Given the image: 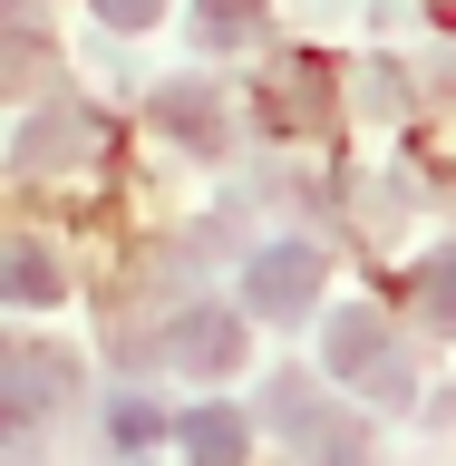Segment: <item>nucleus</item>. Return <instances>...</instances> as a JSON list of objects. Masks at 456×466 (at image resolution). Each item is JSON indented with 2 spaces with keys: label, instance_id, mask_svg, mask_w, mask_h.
Listing matches in <instances>:
<instances>
[{
  "label": "nucleus",
  "instance_id": "8",
  "mask_svg": "<svg viewBox=\"0 0 456 466\" xmlns=\"http://www.w3.org/2000/svg\"><path fill=\"white\" fill-rule=\"evenodd\" d=\"M58 379H68L58 350H10V408H20V418H39V408L58 399Z\"/></svg>",
  "mask_w": 456,
  "mask_h": 466
},
{
  "label": "nucleus",
  "instance_id": "7",
  "mask_svg": "<svg viewBox=\"0 0 456 466\" xmlns=\"http://www.w3.org/2000/svg\"><path fill=\"white\" fill-rule=\"evenodd\" d=\"M185 457L195 466H243V418H233V408H185Z\"/></svg>",
  "mask_w": 456,
  "mask_h": 466
},
{
  "label": "nucleus",
  "instance_id": "2",
  "mask_svg": "<svg viewBox=\"0 0 456 466\" xmlns=\"http://www.w3.org/2000/svg\"><path fill=\"white\" fill-rule=\"evenodd\" d=\"M272 428H282L291 447H311L320 466H360L370 457V428L340 418L330 399H311V379H282V389H272Z\"/></svg>",
  "mask_w": 456,
  "mask_h": 466
},
{
  "label": "nucleus",
  "instance_id": "10",
  "mask_svg": "<svg viewBox=\"0 0 456 466\" xmlns=\"http://www.w3.org/2000/svg\"><path fill=\"white\" fill-rule=\"evenodd\" d=\"M195 39H204V49H243V39H262V0H204Z\"/></svg>",
  "mask_w": 456,
  "mask_h": 466
},
{
  "label": "nucleus",
  "instance_id": "3",
  "mask_svg": "<svg viewBox=\"0 0 456 466\" xmlns=\"http://www.w3.org/2000/svg\"><path fill=\"white\" fill-rule=\"evenodd\" d=\"M311 291H320V243H262L243 262V311H262V320H301Z\"/></svg>",
  "mask_w": 456,
  "mask_h": 466
},
{
  "label": "nucleus",
  "instance_id": "6",
  "mask_svg": "<svg viewBox=\"0 0 456 466\" xmlns=\"http://www.w3.org/2000/svg\"><path fill=\"white\" fill-rule=\"evenodd\" d=\"M156 127H166L175 146H195V156L224 146V107H214V87H156Z\"/></svg>",
  "mask_w": 456,
  "mask_h": 466
},
{
  "label": "nucleus",
  "instance_id": "11",
  "mask_svg": "<svg viewBox=\"0 0 456 466\" xmlns=\"http://www.w3.org/2000/svg\"><path fill=\"white\" fill-rule=\"evenodd\" d=\"M0 291H10V301H58L49 253H39V243H10V272H0Z\"/></svg>",
  "mask_w": 456,
  "mask_h": 466
},
{
  "label": "nucleus",
  "instance_id": "13",
  "mask_svg": "<svg viewBox=\"0 0 456 466\" xmlns=\"http://www.w3.org/2000/svg\"><path fill=\"white\" fill-rule=\"evenodd\" d=\"M97 20H107V29H146V20H156V0H97Z\"/></svg>",
  "mask_w": 456,
  "mask_h": 466
},
{
  "label": "nucleus",
  "instance_id": "14",
  "mask_svg": "<svg viewBox=\"0 0 456 466\" xmlns=\"http://www.w3.org/2000/svg\"><path fill=\"white\" fill-rule=\"evenodd\" d=\"M20 466H29V457H20Z\"/></svg>",
  "mask_w": 456,
  "mask_h": 466
},
{
  "label": "nucleus",
  "instance_id": "1",
  "mask_svg": "<svg viewBox=\"0 0 456 466\" xmlns=\"http://www.w3.org/2000/svg\"><path fill=\"white\" fill-rule=\"evenodd\" d=\"M320 360H330L340 389H360V399H379V408H408V399H418V360L389 340V320H379V311H340L330 330H320Z\"/></svg>",
  "mask_w": 456,
  "mask_h": 466
},
{
  "label": "nucleus",
  "instance_id": "9",
  "mask_svg": "<svg viewBox=\"0 0 456 466\" xmlns=\"http://www.w3.org/2000/svg\"><path fill=\"white\" fill-rule=\"evenodd\" d=\"M408 301H418L437 330H456V243H437V253L408 272Z\"/></svg>",
  "mask_w": 456,
  "mask_h": 466
},
{
  "label": "nucleus",
  "instance_id": "12",
  "mask_svg": "<svg viewBox=\"0 0 456 466\" xmlns=\"http://www.w3.org/2000/svg\"><path fill=\"white\" fill-rule=\"evenodd\" d=\"M117 437H127V447H146V437H156V408H146V399H117Z\"/></svg>",
  "mask_w": 456,
  "mask_h": 466
},
{
  "label": "nucleus",
  "instance_id": "5",
  "mask_svg": "<svg viewBox=\"0 0 456 466\" xmlns=\"http://www.w3.org/2000/svg\"><path fill=\"white\" fill-rule=\"evenodd\" d=\"M156 350H166L175 370H195V379H224L233 360H243V320L233 311H175Z\"/></svg>",
  "mask_w": 456,
  "mask_h": 466
},
{
  "label": "nucleus",
  "instance_id": "4",
  "mask_svg": "<svg viewBox=\"0 0 456 466\" xmlns=\"http://www.w3.org/2000/svg\"><path fill=\"white\" fill-rule=\"evenodd\" d=\"M97 146H107L97 107H39V116L20 127V146H10V156H20L29 175H49V166H87Z\"/></svg>",
  "mask_w": 456,
  "mask_h": 466
}]
</instances>
